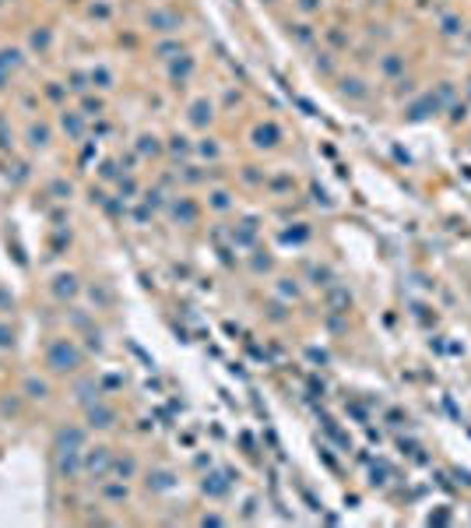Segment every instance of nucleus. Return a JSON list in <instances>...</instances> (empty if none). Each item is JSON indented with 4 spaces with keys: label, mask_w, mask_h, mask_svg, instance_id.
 Returning a JSON list of instances; mask_svg holds the SVG:
<instances>
[{
    "label": "nucleus",
    "mask_w": 471,
    "mask_h": 528,
    "mask_svg": "<svg viewBox=\"0 0 471 528\" xmlns=\"http://www.w3.org/2000/svg\"><path fill=\"white\" fill-rule=\"evenodd\" d=\"M81 109H85V117H102L106 102L102 99H92V95H81Z\"/></svg>",
    "instance_id": "nucleus-21"
},
{
    "label": "nucleus",
    "mask_w": 471,
    "mask_h": 528,
    "mask_svg": "<svg viewBox=\"0 0 471 528\" xmlns=\"http://www.w3.org/2000/svg\"><path fill=\"white\" fill-rule=\"evenodd\" d=\"M173 215H176V218L183 215L186 222H193V218H198V208H193L190 201H176V205H173Z\"/></svg>",
    "instance_id": "nucleus-24"
},
{
    "label": "nucleus",
    "mask_w": 471,
    "mask_h": 528,
    "mask_svg": "<svg viewBox=\"0 0 471 528\" xmlns=\"http://www.w3.org/2000/svg\"><path fill=\"white\" fill-rule=\"evenodd\" d=\"M211 117H215V113H211V102H193V109H190V120L193 124H198V127H204V124H211Z\"/></svg>",
    "instance_id": "nucleus-18"
},
{
    "label": "nucleus",
    "mask_w": 471,
    "mask_h": 528,
    "mask_svg": "<svg viewBox=\"0 0 471 528\" xmlns=\"http://www.w3.org/2000/svg\"><path fill=\"white\" fill-rule=\"evenodd\" d=\"M148 25H151L155 32H173V28L180 25V18L169 15V11H155V15H148Z\"/></svg>",
    "instance_id": "nucleus-15"
},
{
    "label": "nucleus",
    "mask_w": 471,
    "mask_h": 528,
    "mask_svg": "<svg viewBox=\"0 0 471 528\" xmlns=\"http://www.w3.org/2000/svg\"><path fill=\"white\" fill-rule=\"evenodd\" d=\"M81 279H77L74 272H57L53 279H50V296L57 299L60 307H67V303H74L77 296H81Z\"/></svg>",
    "instance_id": "nucleus-6"
},
{
    "label": "nucleus",
    "mask_w": 471,
    "mask_h": 528,
    "mask_svg": "<svg viewBox=\"0 0 471 528\" xmlns=\"http://www.w3.org/2000/svg\"><path fill=\"white\" fill-rule=\"evenodd\" d=\"M57 127H60V134H64L67 141H81V134H85V113L64 106L60 117H57Z\"/></svg>",
    "instance_id": "nucleus-8"
},
{
    "label": "nucleus",
    "mask_w": 471,
    "mask_h": 528,
    "mask_svg": "<svg viewBox=\"0 0 471 528\" xmlns=\"http://www.w3.org/2000/svg\"><path fill=\"white\" fill-rule=\"evenodd\" d=\"M88 447V426L64 423L53 433V455H70V451H85Z\"/></svg>",
    "instance_id": "nucleus-3"
},
{
    "label": "nucleus",
    "mask_w": 471,
    "mask_h": 528,
    "mask_svg": "<svg viewBox=\"0 0 471 528\" xmlns=\"http://www.w3.org/2000/svg\"><path fill=\"white\" fill-rule=\"evenodd\" d=\"M169 152H173V155H186V152H190V144H186V138H173V144H169Z\"/></svg>",
    "instance_id": "nucleus-26"
},
{
    "label": "nucleus",
    "mask_w": 471,
    "mask_h": 528,
    "mask_svg": "<svg viewBox=\"0 0 471 528\" xmlns=\"http://www.w3.org/2000/svg\"><path fill=\"white\" fill-rule=\"evenodd\" d=\"M137 472H141L137 455H131V451H116V455H113V475L131 482V479H137Z\"/></svg>",
    "instance_id": "nucleus-10"
},
{
    "label": "nucleus",
    "mask_w": 471,
    "mask_h": 528,
    "mask_svg": "<svg viewBox=\"0 0 471 528\" xmlns=\"http://www.w3.org/2000/svg\"><path fill=\"white\" fill-rule=\"evenodd\" d=\"M88 78H92V85H95V88H106V92H109V88H113V82H116V78H113V70H109V67H102V64L88 70Z\"/></svg>",
    "instance_id": "nucleus-17"
},
{
    "label": "nucleus",
    "mask_w": 471,
    "mask_h": 528,
    "mask_svg": "<svg viewBox=\"0 0 471 528\" xmlns=\"http://www.w3.org/2000/svg\"><path fill=\"white\" fill-rule=\"evenodd\" d=\"M46 99H53V102H64L67 99V85H60V82H46Z\"/></svg>",
    "instance_id": "nucleus-23"
},
{
    "label": "nucleus",
    "mask_w": 471,
    "mask_h": 528,
    "mask_svg": "<svg viewBox=\"0 0 471 528\" xmlns=\"http://www.w3.org/2000/svg\"><path fill=\"white\" fill-rule=\"evenodd\" d=\"M50 46H53V32H50V25H35V28L28 32V50H35L39 57H43V53H50Z\"/></svg>",
    "instance_id": "nucleus-12"
},
{
    "label": "nucleus",
    "mask_w": 471,
    "mask_h": 528,
    "mask_svg": "<svg viewBox=\"0 0 471 528\" xmlns=\"http://www.w3.org/2000/svg\"><path fill=\"white\" fill-rule=\"evenodd\" d=\"M299 8H302V11H313V8H317V0H302Z\"/></svg>",
    "instance_id": "nucleus-28"
},
{
    "label": "nucleus",
    "mask_w": 471,
    "mask_h": 528,
    "mask_svg": "<svg viewBox=\"0 0 471 528\" xmlns=\"http://www.w3.org/2000/svg\"><path fill=\"white\" fill-rule=\"evenodd\" d=\"M21 67H25V53L18 46H0V92L15 82V74Z\"/></svg>",
    "instance_id": "nucleus-7"
},
{
    "label": "nucleus",
    "mask_w": 471,
    "mask_h": 528,
    "mask_svg": "<svg viewBox=\"0 0 471 528\" xmlns=\"http://www.w3.org/2000/svg\"><path fill=\"white\" fill-rule=\"evenodd\" d=\"M113 455L116 451H109L106 444H95V447H85V455H81V469H85V479L88 482H102L113 475Z\"/></svg>",
    "instance_id": "nucleus-2"
},
{
    "label": "nucleus",
    "mask_w": 471,
    "mask_h": 528,
    "mask_svg": "<svg viewBox=\"0 0 471 528\" xmlns=\"http://www.w3.org/2000/svg\"><path fill=\"white\" fill-rule=\"evenodd\" d=\"M278 141H282L278 124H260V127L253 131V144H257V148H274Z\"/></svg>",
    "instance_id": "nucleus-13"
},
{
    "label": "nucleus",
    "mask_w": 471,
    "mask_h": 528,
    "mask_svg": "<svg viewBox=\"0 0 471 528\" xmlns=\"http://www.w3.org/2000/svg\"><path fill=\"white\" fill-rule=\"evenodd\" d=\"M25 141H28L32 152H46V148L53 144V127H50L46 120H32V124L25 127Z\"/></svg>",
    "instance_id": "nucleus-9"
},
{
    "label": "nucleus",
    "mask_w": 471,
    "mask_h": 528,
    "mask_svg": "<svg viewBox=\"0 0 471 528\" xmlns=\"http://www.w3.org/2000/svg\"><path fill=\"white\" fill-rule=\"evenodd\" d=\"M211 198H215V201H211V205H215V208H218V211H222V208H229V194H225V191H215V194H211Z\"/></svg>",
    "instance_id": "nucleus-27"
},
{
    "label": "nucleus",
    "mask_w": 471,
    "mask_h": 528,
    "mask_svg": "<svg viewBox=\"0 0 471 528\" xmlns=\"http://www.w3.org/2000/svg\"><path fill=\"white\" fill-rule=\"evenodd\" d=\"M15 346H18L15 324L11 321H0V352H15Z\"/></svg>",
    "instance_id": "nucleus-16"
},
{
    "label": "nucleus",
    "mask_w": 471,
    "mask_h": 528,
    "mask_svg": "<svg viewBox=\"0 0 471 528\" xmlns=\"http://www.w3.org/2000/svg\"><path fill=\"white\" fill-rule=\"evenodd\" d=\"M50 198H53V201H67V198H70V183H67V180H53V183H50Z\"/></svg>",
    "instance_id": "nucleus-22"
},
{
    "label": "nucleus",
    "mask_w": 471,
    "mask_h": 528,
    "mask_svg": "<svg viewBox=\"0 0 471 528\" xmlns=\"http://www.w3.org/2000/svg\"><path fill=\"white\" fill-rule=\"evenodd\" d=\"M85 359H88V349L74 334H50L43 342V370L57 377V381L77 377L85 370Z\"/></svg>",
    "instance_id": "nucleus-1"
},
{
    "label": "nucleus",
    "mask_w": 471,
    "mask_h": 528,
    "mask_svg": "<svg viewBox=\"0 0 471 528\" xmlns=\"http://www.w3.org/2000/svg\"><path fill=\"white\" fill-rule=\"evenodd\" d=\"M116 423H120V412H116V405H109V402H102V398H95V402L85 405V426H88V430L106 433V430H113Z\"/></svg>",
    "instance_id": "nucleus-4"
},
{
    "label": "nucleus",
    "mask_w": 471,
    "mask_h": 528,
    "mask_svg": "<svg viewBox=\"0 0 471 528\" xmlns=\"http://www.w3.org/2000/svg\"><path fill=\"white\" fill-rule=\"evenodd\" d=\"M148 486H151V489H173L176 479H173V472L159 469V472H148Z\"/></svg>",
    "instance_id": "nucleus-19"
},
{
    "label": "nucleus",
    "mask_w": 471,
    "mask_h": 528,
    "mask_svg": "<svg viewBox=\"0 0 471 528\" xmlns=\"http://www.w3.org/2000/svg\"><path fill=\"white\" fill-rule=\"evenodd\" d=\"M25 405H28V398L21 395V391H8V395H0V416L4 419H18L21 412H25Z\"/></svg>",
    "instance_id": "nucleus-11"
},
{
    "label": "nucleus",
    "mask_w": 471,
    "mask_h": 528,
    "mask_svg": "<svg viewBox=\"0 0 471 528\" xmlns=\"http://www.w3.org/2000/svg\"><path fill=\"white\" fill-rule=\"evenodd\" d=\"M0 148H4V152L15 148V127L8 124V117H0Z\"/></svg>",
    "instance_id": "nucleus-20"
},
{
    "label": "nucleus",
    "mask_w": 471,
    "mask_h": 528,
    "mask_svg": "<svg viewBox=\"0 0 471 528\" xmlns=\"http://www.w3.org/2000/svg\"><path fill=\"white\" fill-rule=\"evenodd\" d=\"M137 152H141V155H155V152H159V138H148V134H144L141 144H137Z\"/></svg>",
    "instance_id": "nucleus-25"
},
{
    "label": "nucleus",
    "mask_w": 471,
    "mask_h": 528,
    "mask_svg": "<svg viewBox=\"0 0 471 528\" xmlns=\"http://www.w3.org/2000/svg\"><path fill=\"white\" fill-rule=\"evenodd\" d=\"M18 391L28 398V405H46V402L53 398V377H50L46 370H43V373H25Z\"/></svg>",
    "instance_id": "nucleus-5"
},
{
    "label": "nucleus",
    "mask_w": 471,
    "mask_h": 528,
    "mask_svg": "<svg viewBox=\"0 0 471 528\" xmlns=\"http://www.w3.org/2000/svg\"><path fill=\"white\" fill-rule=\"evenodd\" d=\"M67 92H74V95H85L88 92V85H92V78H88V70H67Z\"/></svg>",
    "instance_id": "nucleus-14"
}]
</instances>
